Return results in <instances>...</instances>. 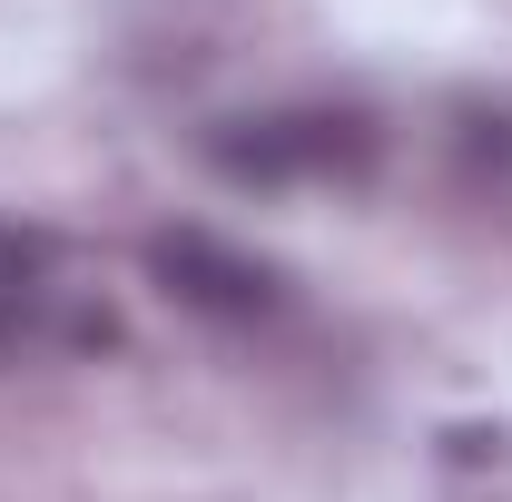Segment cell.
Returning a JSON list of instances; mask_svg holds the SVG:
<instances>
[{
	"label": "cell",
	"mask_w": 512,
	"mask_h": 502,
	"mask_svg": "<svg viewBox=\"0 0 512 502\" xmlns=\"http://www.w3.org/2000/svg\"><path fill=\"white\" fill-rule=\"evenodd\" d=\"M375 119L365 109H266V119H217L207 168L227 188H296V178H375Z\"/></svg>",
	"instance_id": "obj_1"
},
{
	"label": "cell",
	"mask_w": 512,
	"mask_h": 502,
	"mask_svg": "<svg viewBox=\"0 0 512 502\" xmlns=\"http://www.w3.org/2000/svg\"><path fill=\"white\" fill-rule=\"evenodd\" d=\"M148 276L188 315H207V325H256V315L286 306V276H276L266 256L207 237V227H158V237H148Z\"/></svg>",
	"instance_id": "obj_2"
},
{
	"label": "cell",
	"mask_w": 512,
	"mask_h": 502,
	"mask_svg": "<svg viewBox=\"0 0 512 502\" xmlns=\"http://www.w3.org/2000/svg\"><path fill=\"white\" fill-rule=\"evenodd\" d=\"M50 237H40V227H20V217H0V325H10V315L30 306V296H40V286H50Z\"/></svg>",
	"instance_id": "obj_3"
},
{
	"label": "cell",
	"mask_w": 512,
	"mask_h": 502,
	"mask_svg": "<svg viewBox=\"0 0 512 502\" xmlns=\"http://www.w3.org/2000/svg\"><path fill=\"white\" fill-rule=\"evenodd\" d=\"M463 178L512 188V109H463Z\"/></svg>",
	"instance_id": "obj_4"
}]
</instances>
